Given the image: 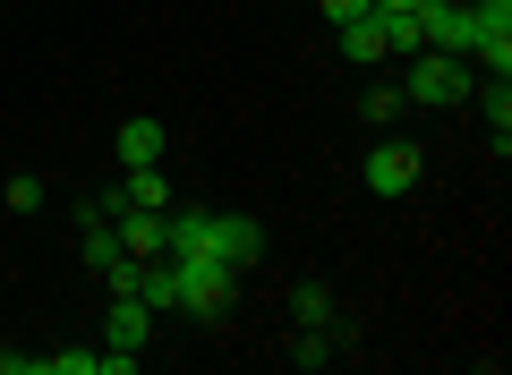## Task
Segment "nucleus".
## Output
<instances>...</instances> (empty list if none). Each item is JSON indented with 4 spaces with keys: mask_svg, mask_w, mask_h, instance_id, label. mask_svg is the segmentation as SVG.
Masks as SVG:
<instances>
[{
    "mask_svg": "<svg viewBox=\"0 0 512 375\" xmlns=\"http://www.w3.org/2000/svg\"><path fill=\"white\" fill-rule=\"evenodd\" d=\"M487 26H512V18H487L478 0H444V9H419L427 52H478V35H487Z\"/></svg>",
    "mask_w": 512,
    "mask_h": 375,
    "instance_id": "3",
    "label": "nucleus"
},
{
    "mask_svg": "<svg viewBox=\"0 0 512 375\" xmlns=\"http://www.w3.org/2000/svg\"><path fill=\"white\" fill-rule=\"evenodd\" d=\"M291 316H299V324H325V333H333V290H325V282H299V290H291Z\"/></svg>",
    "mask_w": 512,
    "mask_h": 375,
    "instance_id": "12",
    "label": "nucleus"
},
{
    "mask_svg": "<svg viewBox=\"0 0 512 375\" xmlns=\"http://www.w3.org/2000/svg\"><path fill=\"white\" fill-rule=\"evenodd\" d=\"M478 111H487V137H495V154H504V145H512V94H504V77L478 94Z\"/></svg>",
    "mask_w": 512,
    "mask_h": 375,
    "instance_id": "11",
    "label": "nucleus"
},
{
    "mask_svg": "<svg viewBox=\"0 0 512 375\" xmlns=\"http://www.w3.org/2000/svg\"><path fill=\"white\" fill-rule=\"evenodd\" d=\"M342 60H359V69H367V60H384V18H376V9L342 26Z\"/></svg>",
    "mask_w": 512,
    "mask_h": 375,
    "instance_id": "9",
    "label": "nucleus"
},
{
    "mask_svg": "<svg viewBox=\"0 0 512 375\" xmlns=\"http://www.w3.org/2000/svg\"><path fill=\"white\" fill-rule=\"evenodd\" d=\"M376 9H384V18H402V9H419V0H376Z\"/></svg>",
    "mask_w": 512,
    "mask_h": 375,
    "instance_id": "18",
    "label": "nucleus"
},
{
    "mask_svg": "<svg viewBox=\"0 0 512 375\" xmlns=\"http://www.w3.org/2000/svg\"><path fill=\"white\" fill-rule=\"evenodd\" d=\"M111 231H120V248L137 256V265H154V256H163V214H146V205H128Z\"/></svg>",
    "mask_w": 512,
    "mask_h": 375,
    "instance_id": "6",
    "label": "nucleus"
},
{
    "mask_svg": "<svg viewBox=\"0 0 512 375\" xmlns=\"http://www.w3.org/2000/svg\"><path fill=\"white\" fill-rule=\"evenodd\" d=\"M478 60L504 77V69H512V26H487V35H478Z\"/></svg>",
    "mask_w": 512,
    "mask_h": 375,
    "instance_id": "14",
    "label": "nucleus"
},
{
    "mask_svg": "<svg viewBox=\"0 0 512 375\" xmlns=\"http://www.w3.org/2000/svg\"><path fill=\"white\" fill-rule=\"evenodd\" d=\"M35 375H94V350H52L35 358Z\"/></svg>",
    "mask_w": 512,
    "mask_h": 375,
    "instance_id": "15",
    "label": "nucleus"
},
{
    "mask_svg": "<svg viewBox=\"0 0 512 375\" xmlns=\"http://www.w3.org/2000/svg\"><path fill=\"white\" fill-rule=\"evenodd\" d=\"M291 367H333V333H325V324H299V341H291Z\"/></svg>",
    "mask_w": 512,
    "mask_h": 375,
    "instance_id": "13",
    "label": "nucleus"
},
{
    "mask_svg": "<svg viewBox=\"0 0 512 375\" xmlns=\"http://www.w3.org/2000/svg\"><path fill=\"white\" fill-rule=\"evenodd\" d=\"M43 205V179H9V214H35Z\"/></svg>",
    "mask_w": 512,
    "mask_h": 375,
    "instance_id": "16",
    "label": "nucleus"
},
{
    "mask_svg": "<svg viewBox=\"0 0 512 375\" xmlns=\"http://www.w3.org/2000/svg\"><path fill=\"white\" fill-rule=\"evenodd\" d=\"M419 9H444V0H419Z\"/></svg>",
    "mask_w": 512,
    "mask_h": 375,
    "instance_id": "20",
    "label": "nucleus"
},
{
    "mask_svg": "<svg viewBox=\"0 0 512 375\" xmlns=\"http://www.w3.org/2000/svg\"><path fill=\"white\" fill-rule=\"evenodd\" d=\"M461 94H470V69H461V52H410V86H402V103L453 111Z\"/></svg>",
    "mask_w": 512,
    "mask_h": 375,
    "instance_id": "2",
    "label": "nucleus"
},
{
    "mask_svg": "<svg viewBox=\"0 0 512 375\" xmlns=\"http://www.w3.org/2000/svg\"><path fill=\"white\" fill-rule=\"evenodd\" d=\"M419 145H410V137H384L376 145V154H367L359 162V179H367V197H410V188H419Z\"/></svg>",
    "mask_w": 512,
    "mask_h": 375,
    "instance_id": "4",
    "label": "nucleus"
},
{
    "mask_svg": "<svg viewBox=\"0 0 512 375\" xmlns=\"http://www.w3.org/2000/svg\"><path fill=\"white\" fill-rule=\"evenodd\" d=\"M478 9H487V18H512V0H478Z\"/></svg>",
    "mask_w": 512,
    "mask_h": 375,
    "instance_id": "19",
    "label": "nucleus"
},
{
    "mask_svg": "<svg viewBox=\"0 0 512 375\" xmlns=\"http://www.w3.org/2000/svg\"><path fill=\"white\" fill-rule=\"evenodd\" d=\"M256 256H265V231H256V222L248 214H222V265H256Z\"/></svg>",
    "mask_w": 512,
    "mask_h": 375,
    "instance_id": "8",
    "label": "nucleus"
},
{
    "mask_svg": "<svg viewBox=\"0 0 512 375\" xmlns=\"http://www.w3.org/2000/svg\"><path fill=\"white\" fill-rule=\"evenodd\" d=\"M120 162L128 171H137V162H163V120H146V111L120 120Z\"/></svg>",
    "mask_w": 512,
    "mask_h": 375,
    "instance_id": "7",
    "label": "nucleus"
},
{
    "mask_svg": "<svg viewBox=\"0 0 512 375\" xmlns=\"http://www.w3.org/2000/svg\"><path fill=\"white\" fill-rule=\"evenodd\" d=\"M146 333H154V307L137 299V290H120L111 316H103V350H137V358H146Z\"/></svg>",
    "mask_w": 512,
    "mask_h": 375,
    "instance_id": "5",
    "label": "nucleus"
},
{
    "mask_svg": "<svg viewBox=\"0 0 512 375\" xmlns=\"http://www.w3.org/2000/svg\"><path fill=\"white\" fill-rule=\"evenodd\" d=\"M120 197H128V205H146V214H171V188H163V171H154V162H137V171L120 179Z\"/></svg>",
    "mask_w": 512,
    "mask_h": 375,
    "instance_id": "10",
    "label": "nucleus"
},
{
    "mask_svg": "<svg viewBox=\"0 0 512 375\" xmlns=\"http://www.w3.org/2000/svg\"><path fill=\"white\" fill-rule=\"evenodd\" d=\"M171 307H188L197 324H222L231 316V265H214V256H171Z\"/></svg>",
    "mask_w": 512,
    "mask_h": 375,
    "instance_id": "1",
    "label": "nucleus"
},
{
    "mask_svg": "<svg viewBox=\"0 0 512 375\" xmlns=\"http://www.w3.org/2000/svg\"><path fill=\"white\" fill-rule=\"evenodd\" d=\"M367 9H376V0H325V18H333V26H350V18H367Z\"/></svg>",
    "mask_w": 512,
    "mask_h": 375,
    "instance_id": "17",
    "label": "nucleus"
}]
</instances>
